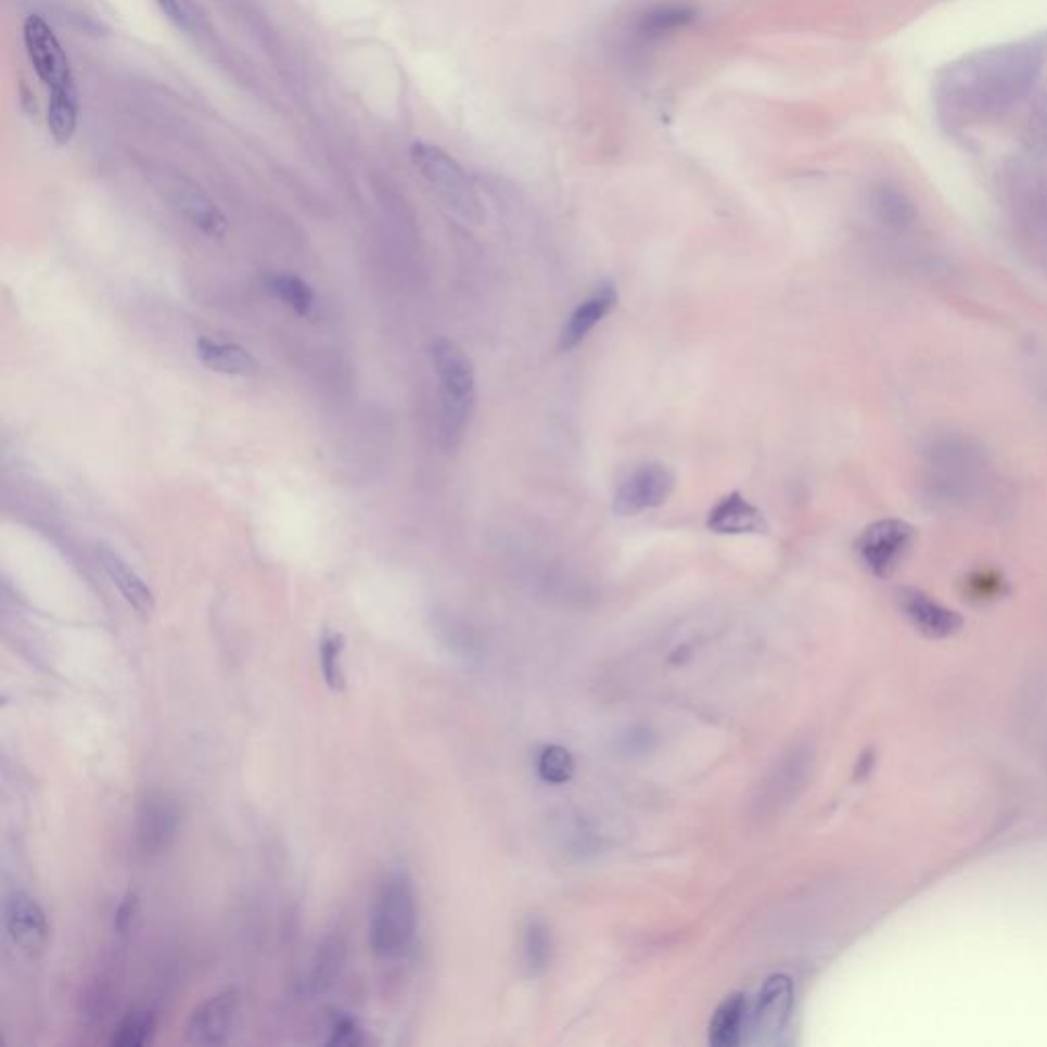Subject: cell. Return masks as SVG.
Masks as SVG:
<instances>
[{"mask_svg": "<svg viewBox=\"0 0 1047 1047\" xmlns=\"http://www.w3.org/2000/svg\"><path fill=\"white\" fill-rule=\"evenodd\" d=\"M810 769H813L810 746L794 745L783 751L780 759H776V764L769 767L764 780L757 786L753 810L759 817H767L781 810L786 804L792 802V799L799 796L800 790L804 788V781L808 780Z\"/></svg>", "mask_w": 1047, "mask_h": 1047, "instance_id": "cell-7", "label": "cell"}, {"mask_svg": "<svg viewBox=\"0 0 1047 1047\" xmlns=\"http://www.w3.org/2000/svg\"><path fill=\"white\" fill-rule=\"evenodd\" d=\"M265 289L302 318H311L318 309V297L314 289L297 274L268 272L265 274Z\"/></svg>", "mask_w": 1047, "mask_h": 1047, "instance_id": "cell-20", "label": "cell"}, {"mask_svg": "<svg viewBox=\"0 0 1047 1047\" xmlns=\"http://www.w3.org/2000/svg\"><path fill=\"white\" fill-rule=\"evenodd\" d=\"M430 362L440 391V444L446 452H457L477 401L475 367L455 340L444 336L430 342Z\"/></svg>", "mask_w": 1047, "mask_h": 1047, "instance_id": "cell-2", "label": "cell"}, {"mask_svg": "<svg viewBox=\"0 0 1047 1047\" xmlns=\"http://www.w3.org/2000/svg\"><path fill=\"white\" fill-rule=\"evenodd\" d=\"M917 540V531L898 518H884L864 528L855 540V551L861 563L880 579L890 577Z\"/></svg>", "mask_w": 1047, "mask_h": 1047, "instance_id": "cell-6", "label": "cell"}, {"mask_svg": "<svg viewBox=\"0 0 1047 1047\" xmlns=\"http://www.w3.org/2000/svg\"><path fill=\"white\" fill-rule=\"evenodd\" d=\"M166 195L178 214L207 238L219 240L228 233L226 215L195 182L182 177L170 178L166 182Z\"/></svg>", "mask_w": 1047, "mask_h": 1047, "instance_id": "cell-13", "label": "cell"}, {"mask_svg": "<svg viewBox=\"0 0 1047 1047\" xmlns=\"http://www.w3.org/2000/svg\"><path fill=\"white\" fill-rule=\"evenodd\" d=\"M78 125V92L52 94L48 103V127L55 143L66 145Z\"/></svg>", "mask_w": 1047, "mask_h": 1047, "instance_id": "cell-23", "label": "cell"}, {"mask_svg": "<svg viewBox=\"0 0 1047 1047\" xmlns=\"http://www.w3.org/2000/svg\"><path fill=\"white\" fill-rule=\"evenodd\" d=\"M695 9L688 2H657L642 9L628 23V41L637 50H647L665 37L690 27L695 21Z\"/></svg>", "mask_w": 1047, "mask_h": 1047, "instance_id": "cell-12", "label": "cell"}, {"mask_svg": "<svg viewBox=\"0 0 1047 1047\" xmlns=\"http://www.w3.org/2000/svg\"><path fill=\"white\" fill-rule=\"evenodd\" d=\"M1046 52V39H1030L961 58L937 82L941 115L970 124L1007 111L1030 92Z\"/></svg>", "mask_w": 1047, "mask_h": 1047, "instance_id": "cell-1", "label": "cell"}, {"mask_svg": "<svg viewBox=\"0 0 1047 1047\" xmlns=\"http://www.w3.org/2000/svg\"><path fill=\"white\" fill-rule=\"evenodd\" d=\"M325 1044L337 1047L362 1046L365 1033L360 1030V1025L356 1023V1019L348 1017V1014H340L332 1025V1033L325 1039Z\"/></svg>", "mask_w": 1047, "mask_h": 1047, "instance_id": "cell-29", "label": "cell"}, {"mask_svg": "<svg viewBox=\"0 0 1047 1047\" xmlns=\"http://www.w3.org/2000/svg\"><path fill=\"white\" fill-rule=\"evenodd\" d=\"M240 1012V994L224 991L196 1005L187 1021V1042L195 1046H221L230 1042Z\"/></svg>", "mask_w": 1047, "mask_h": 1047, "instance_id": "cell-10", "label": "cell"}, {"mask_svg": "<svg viewBox=\"0 0 1047 1047\" xmlns=\"http://www.w3.org/2000/svg\"><path fill=\"white\" fill-rule=\"evenodd\" d=\"M675 485L677 477L665 462H639L618 481L612 497V512L621 518H635L657 510L674 496Z\"/></svg>", "mask_w": 1047, "mask_h": 1047, "instance_id": "cell-5", "label": "cell"}, {"mask_svg": "<svg viewBox=\"0 0 1047 1047\" xmlns=\"http://www.w3.org/2000/svg\"><path fill=\"white\" fill-rule=\"evenodd\" d=\"M418 931L416 892L406 873H391L376 894L369 943L379 958H397L408 952Z\"/></svg>", "mask_w": 1047, "mask_h": 1047, "instance_id": "cell-4", "label": "cell"}, {"mask_svg": "<svg viewBox=\"0 0 1047 1047\" xmlns=\"http://www.w3.org/2000/svg\"><path fill=\"white\" fill-rule=\"evenodd\" d=\"M873 212L880 217L882 224L896 230L912 226L917 219L915 203L905 193L892 187H882L873 193Z\"/></svg>", "mask_w": 1047, "mask_h": 1047, "instance_id": "cell-22", "label": "cell"}, {"mask_svg": "<svg viewBox=\"0 0 1047 1047\" xmlns=\"http://www.w3.org/2000/svg\"><path fill=\"white\" fill-rule=\"evenodd\" d=\"M346 640L334 630H325L320 642V667L321 677L325 686L332 692H344L346 690V675L342 667V653H344Z\"/></svg>", "mask_w": 1047, "mask_h": 1047, "instance_id": "cell-25", "label": "cell"}, {"mask_svg": "<svg viewBox=\"0 0 1047 1047\" xmlns=\"http://www.w3.org/2000/svg\"><path fill=\"white\" fill-rule=\"evenodd\" d=\"M156 2H158L162 13L170 18L177 27H180V29L191 27V17H189V13H187V9L180 0H156Z\"/></svg>", "mask_w": 1047, "mask_h": 1047, "instance_id": "cell-31", "label": "cell"}, {"mask_svg": "<svg viewBox=\"0 0 1047 1047\" xmlns=\"http://www.w3.org/2000/svg\"><path fill=\"white\" fill-rule=\"evenodd\" d=\"M794 1007V984L786 974H776L764 984L753 1012L751 1033L755 1044H774L790 1021Z\"/></svg>", "mask_w": 1047, "mask_h": 1047, "instance_id": "cell-14", "label": "cell"}, {"mask_svg": "<svg viewBox=\"0 0 1047 1047\" xmlns=\"http://www.w3.org/2000/svg\"><path fill=\"white\" fill-rule=\"evenodd\" d=\"M706 526L711 533L720 534V536H743V534L759 536V534L769 533V522L764 512L739 491L720 497L712 506L706 518Z\"/></svg>", "mask_w": 1047, "mask_h": 1047, "instance_id": "cell-17", "label": "cell"}, {"mask_svg": "<svg viewBox=\"0 0 1047 1047\" xmlns=\"http://www.w3.org/2000/svg\"><path fill=\"white\" fill-rule=\"evenodd\" d=\"M156 1017L154 1012L133 1011L125 1017L124 1021L113 1031L111 1046L115 1047H143L150 1046L156 1037Z\"/></svg>", "mask_w": 1047, "mask_h": 1047, "instance_id": "cell-24", "label": "cell"}, {"mask_svg": "<svg viewBox=\"0 0 1047 1047\" xmlns=\"http://www.w3.org/2000/svg\"><path fill=\"white\" fill-rule=\"evenodd\" d=\"M342 959H344V945L342 941L337 937H332V940H325V943L321 945L320 954L316 958V966H314V974H311V982L309 986L314 991H323L332 984V980L337 976L340 968H342Z\"/></svg>", "mask_w": 1047, "mask_h": 1047, "instance_id": "cell-27", "label": "cell"}, {"mask_svg": "<svg viewBox=\"0 0 1047 1047\" xmlns=\"http://www.w3.org/2000/svg\"><path fill=\"white\" fill-rule=\"evenodd\" d=\"M196 358L203 367L214 373L230 374V376H252L258 371V365L248 350L235 342L215 340V337H199L195 344Z\"/></svg>", "mask_w": 1047, "mask_h": 1047, "instance_id": "cell-19", "label": "cell"}, {"mask_svg": "<svg viewBox=\"0 0 1047 1047\" xmlns=\"http://www.w3.org/2000/svg\"><path fill=\"white\" fill-rule=\"evenodd\" d=\"M746 998L743 994L727 996L716 1012L712 1014L711 1046L732 1047L739 1044L743 1027H745Z\"/></svg>", "mask_w": 1047, "mask_h": 1047, "instance_id": "cell-21", "label": "cell"}, {"mask_svg": "<svg viewBox=\"0 0 1047 1047\" xmlns=\"http://www.w3.org/2000/svg\"><path fill=\"white\" fill-rule=\"evenodd\" d=\"M551 933L540 921H528L524 929V959L533 972L547 970L551 961Z\"/></svg>", "mask_w": 1047, "mask_h": 1047, "instance_id": "cell-26", "label": "cell"}, {"mask_svg": "<svg viewBox=\"0 0 1047 1047\" xmlns=\"http://www.w3.org/2000/svg\"><path fill=\"white\" fill-rule=\"evenodd\" d=\"M409 156L434 195L461 224L471 228L485 224V205L477 184L448 152L434 143L416 142Z\"/></svg>", "mask_w": 1047, "mask_h": 1047, "instance_id": "cell-3", "label": "cell"}, {"mask_svg": "<svg viewBox=\"0 0 1047 1047\" xmlns=\"http://www.w3.org/2000/svg\"><path fill=\"white\" fill-rule=\"evenodd\" d=\"M575 771V762L565 746H547L538 757V774L549 783H565Z\"/></svg>", "mask_w": 1047, "mask_h": 1047, "instance_id": "cell-28", "label": "cell"}, {"mask_svg": "<svg viewBox=\"0 0 1047 1047\" xmlns=\"http://www.w3.org/2000/svg\"><path fill=\"white\" fill-rule=\"evenodd\" d=\"M94 552L105 575L111 579V584L119 589L125 602L131 605L142 618H150L156 608V598L150 586L138 575V571L108 545L99 542Z\"/></svg>", "mask_w": 1047, "mask_h": 1047, "instance_id": "cell-18", "label": "cell"}, {"mask_svg": "<svg viewBox=\"0 0 1047 1047\" xmlns=\"http://www.w3.org/2000/svg\"><path fill=\"white\" fill-rule=\"evenodd\" d=\"M23 41L37 78L48 87L50 97L76 92L71 60L43 18L37 15L27 17L23 25Z\"/></svg>", "mask_w": 1047, "mask_h": 1047, "instance_id": "cell-8", "label": "cell"}, {"mask_svg": "<svg viewBox=\"0 0 1047 1047\" xmlns=\"http://www.w3.org/2000/svg\"><path fill=\"white\" fill-rule=\"evenodd\" d=\"M182 815L177 800L162 790H148L136 808V847L145 857L168 852L180 831Z\"/></svg>", "mask_w": 1047, "mask_h": 1047, "instance_id": "cell-9", "label": "cell"}, {"mask_svg": "<svg viewBox=\"0 0 1047 1047\" xmlns=\"http://www.w3.org/2000/svg\"><path fill=\"white\" fill-rule=\"evenodd\" d=\"M898 604L908 622L929 639H947L959 633L963 621L958 612L945 608L919 589L906 587L898 593Z\"/></svg>", "mask_w": 1047, "mask_h": 1047, "instance_id": "cell-16", "label": "cell"}, {"mask_svg": "<svg viewBox=\"0 0 1047 1047\" xmlns=\"http://www.w3.org/2000/svg\"><path fill=\"white\" fill-rule=\"evenodd\" d=\"M618 297V289L612 281L596 284L586 299L571 311L559 336V348L569 353L582 346L589 334L616 309Z\"/></svg>", "mask_w": 1047, "mask_h": 1047, "instance_id": "cell-15", "label": "cell"}, {"mask_svg": "<svg viewBox=\"0 0 1047 1047\" xmlns=\"http://www.w3.org/2000/svg\"><path fill=\"white\" fill-rule=\"evenodd\" d=\"M138 915H140V898L136 892H127L115 910V921H113L115 931L119 935H127L133 929Z\"/></svg>", "mask_w": 1047, "mask_h": 1047, "instance_id": "cell-30", "label": "cell"}, {"mask_svg": "<svg viewBox=\"0 0 1047 1047\" xmlns=\"http://www.w3.org/2000/svg\"><path fill=\"white\" fill-rule=\"evenodd\" d=\"M4 931L21 952L39 956L50 941V921L36 898L13 892L4 901Z\"/></svg>", "mask_w": 1047, "mask_h": 1047, "instance_id": "cell-11", "label": "cell"}]
</instances>
